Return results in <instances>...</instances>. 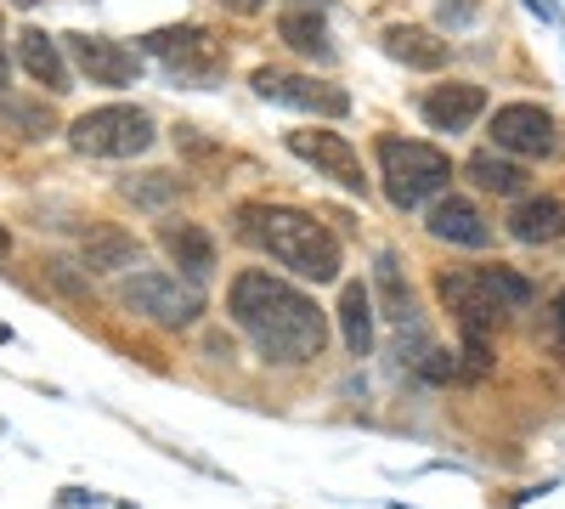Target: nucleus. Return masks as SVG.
Segmentation results:
<instances>
[{"label": "nucleus", "mask_w": 565, "mask_h": 509, "mask_svg": "<svg viewBox=\"0 0 565 509\" xmlns=\"http://www.w3.org/2000/svg\"><path fill=\"white\" fill-rule=\"evenodd\" d=\"M226 317L238 322V329L255 340V351L277 368H306L328 346V311L306 289L271 277L266 266H249V272L232 277Z\"/></svg>", "instance_id": "f257e3e1"}, {"label": "nucleus", "mask_w": 565, "mask_h": 509, "mask_svg": "<svg viewBox=\"0 0 565 509\" xmlns=\"http://www.w3.org/2000/svg\"><path fill=\"white\" fill-rule=\"evenodd\" d=\"M238 238L266 250L277 266H289L306 284H334L340 277V238L306 210L282 204H244L238 210Z\"/></svg>", "instance_id": "f03ea898"}, {"label": "nucleus", "mask_w": 565, "mask_h": 509, "mask_svg": "<svg viewBox=\"0 0 565 509\" xmlns=\"http://www.w3.org/2000/svg\"><path fill=\"white\" fill-rule=\"evenodd\" d=\"M380 176H385V199L396 210H418L424 199L447 193L452 159L436 142H413V136H380Z\"/></svg>", "instance_id": "7ed1b4c3"}, {"label": "nucleus", "mask_w": 565, "mask_h": 509, "mask_svg": "<svg viewBox=\"0 0 565 509\" xmlns=\"http://www.w3.org/2000/svg\"><path fill=\"white\" fill-rule=\"evenodd\" d=\"M153 119L148 108H130V103H108V108H90L68 125V142L85 159H136L153 148Z\"/></svg>", "instance_id": "20e7f679"}, {"label": "nucleus", "mask_w": 565, "mask_h": 509, "mask_svg": "<svg viewBox=\"0 0 565 509\" xmlns=\"http://www.w3.org/2000/svg\"><path fill=\"white\" fill-rule=\"evenodd\" d=\"M119 306L159 322V329H193L199 311H204V295H199V284H181L175 272H125L119 277Z\"/></svg>", "instance_id": "39448f33"}, {"label": "nucleus", "mask_w": 565, "mask_h": 509, "mask_svg": "<svg viewBox=\"0 0 565 509\" xmlns=\"http://www.w3.org/2000/svg\"><path fill=\"white\" fill-rule=\"evenodd\" d=\"M141 52L159 57L170 68V79H193V85H215L226 74V45L204 29V23H175V29H153L141 40Z\"/></svg>", "instance_id": "423d86ee"}, {"label": "nucleus", "mask_w": 565, "mask_h": 509, "mask_svg": "<svg viewBox=\"0 0 565 509\" xmlns=\"http://www.w3.org/2000/svg\"><path fill=\"white\" fill-rule=\"evenodd\" d=\"M436 295H441V306L458 317L463 335H492L498 322L509 317L503 300L492 295V284H487L481 266H447V272L436 277Z\"/></svg>", "instance_id": "0eeeda50"}, {"label": "nucleus", "mask_w": 565, "mask_h": 509, "mask_svg": "<svg viewBox=\"0 0 565 509\" xmlns=\"http://www.w3.org/2000/svg\"><path fill=\"white\" fill-rule=\"evenodd\" d=\"M255 97L300 108V114H322V119H345L351 114V91L311 79V74H289V68H255Z\"/></svg>", "instance_id": "6e6552de"}, {"label": "nucleus", "mask_w": 565, "mask_h": 509, "mask_svg": "<svg viewBox=\"0 0 565 509\" xmlns=\"http://www.w3.org/2000/svg\"><path fill=\"white\" fill-rule=\"evenodd\" d=\"M492 148L509 153V159H548L559 148L554 114L537 108V103H503L492 114Z\"/></svg>", "instance_id": "1a4fd4ad"}, {"label": "nucleus", "mask_w": 565, "mask_h": 509, "mask_svg": "<svg viewBox=\"0 0 565 509\" xmlns=\"http://www.w3.org/2000/svg\"><path fill=\"white\" fill-rule=\"evenodd\" d=\"M282 148H289L295 159H306V165H317L322 176H334L345 193H367L362 159H356V148L345 142L340 130H289V136H282Z\"/></svg>", "instance_id": "9d476101"}, {"label": "nucleus", "mask_w": 565, "mask_h": 509, "mask_svg": "<svg viewBox=\"0 0 565 509\" xmlns=\"http://www.w3.org/2000/svg\"><path fill=\"white\" fill-rule=\"evenodd\" d=\"M68 40V57L79 63V74H90V85H130L141 74V52H130L125 40L114 34H63Z\"/></svg>", "instance_id": "9b49d317"}, {"label": "nucleus", "mask_w": 565, "mask_h": 509, "mask_svg": "<svg viewBox=\"0 0 565 509\" xmlns=\"http://www.w3.org/2000/svg\"><path fill=\"white\" fill-rule=\"evenodd\" d=\"M418 114H424V125H430V130L458 136V130H469V125L487 114V91H481L476 79L436 85V91H424V97H418Z\"/></svg>", "instance_id": "f8f14e48"}, {"label": "nucleus", "mask_w": 565, "mask_h": 509, "mask_svg": "<svg viewBox=\"0 0 565 509\" xmlns=\"http://www.w3.org/2000/svg\"><path fill=\"white\" fill-rule=\"evenodd\" d=\"M424 226H430V238L458 244V250H487V244H492V226H487V215H481L476 204H469V199H458V193H441Z\"/></svg>", "instance_id": "ddd939ff"}, {"label": "nucleus", "mask_w": 565, "mask_h": 509, "mask_svg": "<svg viewBox=\"0 0 565 509\" xmlns=\"http://www.w3.org/2000/svg\"><path fill=\"white\" fill-rule=\"evenodd\" d=\"M159 244L186 272V284H210V272H215V238L204 233L199 221H164L159 226Z\"/></svg>", "instance_id": "4468645a"}, {"label": "nucleus", "mask_w": 565, "mask_h": 509, "mask_svg": "<svg viewBox=\"0 0 565 509\" xmlns=\"http://www.w3.org/2000/svg\"><path fill=\"white\" fill-rule=\"evenodd\" d=\"M79 255H85V272H130V266H141V244L125 233V226H108V221L85 226Z\"/></svg>", "instance_id": "2eb2a0df"}, {"label": "nucleus", "mask_w": 565, "mask_h": 509, "mask_svg": "<svg viewBox=\"0 0 565 509\" xmlns=\"http://www.w3.org/2000/svg\"><path fill=\"white\" fill-rule=\"evenodd\" d=\"M277 34L295 45L300 57H317V63H334V40H328V23H322V7H282L277 12Z\"/></svg>", "instance_id": "dca6fc26"}, {"label": "nucleus", "mask_w": 565, "mask_h": 509, "mask_svg": "<svg viewBox=\"0 0 565 509\" xmlns=\"http://www.w3.org/2000/svg\"><path fill=\"white\" fill-rule=\"evenodd\" d=\"M503 226L514 244H554V238H565V204L559 199H521Z\"/></svg>", "instance_id": "f3484780"}, {"label": "nucleus", "mask_w": 565, "mask_h": 509, "mask_svg": "<svg viewBox=\"0 0 565 509\" xmlns=\"http://www.w3.org/2000/svg\"><path fill=\"white\" fill-rule=\"evenodd\" d=\"M18 63L29 68V79H40L45 91H57V97H63V91H74L68 85V63H63L57 40L45 34V29H23L18 34Z\"/></svg>", "instance_id": "a211bd4d"}, {"label": "nucleus", "mask_w": 565, "mask_h": 509, "mask_svg": "<svg viewBox=\"0 0 565 509\" xmlns=\"http://www.w3.org/2000/svg\"><path fill=\"white\" fill-rule=\"evenodd\" d=\"M385 52L396 57V63H407V68H441L447 63V40L441 34H430V29H418V23H391L385 29Z\"/></svg>", "instance_id": "6ab92c4d"}, {"label": "nucleus", "mask_w": 565, "mask_h": 509, "mask_svg": "<svg viewBox=\"0 0 565 509\" xmlns=\"http://www.w3.org/2000/svg\"><path fill=\"white\" fill-rule=\"evenodd\" d=\"M119 199L136 204V210H148V215H164L175 199H181V176L170 170H141V176H125L119 181Z\"/></svg>", "instance_id": "aec40b11"}, {"label": "nucleus", "mask_w": 565, "mask_h": 509, "mask_svg": "<svg viewBox=\"0 0 565 509\" xmlns=\"http://www.w3.org/2000/svg\"><path fill=\"white\" fill-rule=\"evenodd\" d=\"M0 119H7L23 142H45V136H57V114L45 108V97H18V91H0Z\"/></svg>", "instance_id": "412c9836"}, {"label": "nucleus", "mask_w": 565, "mask_h": 509, "mask_svg": "<svg viewBox=\"0 0 565 509\" xmlns=\"http://www.w3.org/2000/svg\"><path fill=\"white\" fill-rule=\"evenodd\" d=\"M340 335H345V351L351 357H367L373 351V289L345 284V295H340Z\"/></svg>", "instance_id": "4be33fe9"}, {"label": "nucleus", "mask_w": 565, "mask_h": 509, "mask_svg": "<svg viewBox=\"0 0 565 509\" xmlns=\"http://www.w3.org/2000/svg\"><path fill=\"white\" fill-rule=\"evenodd\" d=\"M463 170H469V181H476L481 193H498V199H514V193L526 188V170L514 165L509 153H492V148L487 153H469Z\"/></svg>", "instance_id": "5701e85b"}, {"label": "nucleus", "mask_w": 565, "mask_h": 509, "mask_svg": "<svg viewBox=\"0 0 565 509\" xmlns=\"http://www.w3.org/2000/svg\"><path fill=\"white\" fill-rule=\"evenodd\" d=\"M373 289H380V300H385V317L407 329V322H413V289H407L402 261L391 250H380V261H373Z\"/></svg>", "instance_id": "b1692460"}, {"label": "nucleus", "mask_w": 565, "mask_h": 509, "mask_svg": "<svg viewBox=\"0 0 565 509\" xmlns=\"http://www.w3.org/2000/svg\"><path fill=\"white\" fill-rule=\"evenodd\" d=\"M487 272V284H492V295L503 300V311H526L532 300H537V289H532V277H521V272H509V266H481Z\"/></svg>", "instance_id": "393cba45"}, {"label": "nucleus", "mask_w": 565, "mask_h": 509, "mask_svg": "<svg viewBox=\"0 0 565 509\" xmlns=\"http://www.w3.org/2000/svg\"><path fill=\"white\" fill-rule=\"evenodd\" d=\"M40 272H45V284H52L63 300H74V306H90V277H85L74 261H45Z\"/></svg>", "instance_id": "a878e982"}, {"label": "nucleus", "mask_w": 565, "mask_h": 509, "mask_svg": "<svg viewBox=\"0 0 565 509\" xmlns=\"http://www.w3.org/2000/svg\"><path fill=\"white\" fill-rule=\"evenodd\" d=\"M458 357L452 351H441V346H430V351H424V362H418V374L424 380H430V385H447V380H458Z\"/></svg>", "instance_id": "bb28decb"}, {"label": "nucleus", "mask_w": 565, "mask_h": 509, "mask_svg": "<svg viewBox=\"0 0 565 509\" xmlns=\"http://www.w3.org/2000/svg\"><path fill=\"white\" fill-rule=\"evenodd\" d=\"M57 509H108V498L97 487H63L57 492Z\"/></svg>", "instance_id": "cd10ccee"}, {"label": "nucleus", "mask_w": 565, "mask_h": 509, "mask_svg": "<svg viewBox=\"0 0 565 509\" xmlns=\"http://www.w3.org/2000/svg\"><path fill=\"white\" fill-rule=\"evenodd\" d=\"M548 346L559 351V362H565V289L548 300Z\"/></svg>", "instance_id": "c85d7f7f"}, {"label": "nucleus", "mask_w": 565, "mask_h": 509, "mask_svg": "<svg viewBox=\"0 0 565 509\" xmlns=\"http://www.w3.org/2000/svg\"><path fill=\"white\" fill-rule=\"evenodd\" d=\"M476 18V0H441V23H469Z\"/></svg>", "instance_id": "c756f323"}, {"label": "nucleus", "mask_w": 565, "mask_h": 509, "mask_svg": "<svg viewBox=\"0 0 565 509\" xmlns=\"http://www.w3.org/2000/svg\"><path fill=\"white\" fill-rule=\"evenodd\" d=\"M204 351H210L215 362H232V340H226V335H210V340H204Z\"/></svg>", "instance_id": "7c9ffc66"}, {"label": "nucleus", "mask_w": 565, "mask_h": 509, "mask_svg": "<svg viewBox=\"0 0 565 509\" xmlns=\"http://www.w3.org/2000/svg\"><path fill=\"white\" fill-rule=\"evenodd\" d=\"M221 7H232V12H238V18H255V12L266 7V0H221Z\"/></svg>", "instance_id": "2f4dec72"}, {"label": "nucleus", "mask_w": 565, "mask_h": 509, "mask_svg": "<svg viewBox=\"0 0 565 509\" xmlns=\"http://www.w3.org/2000/svg\"><path fill=\"white\" fill-rule=\"evenodd\" d=\"M7 74H12V63H7V45H0V85H7Z\"/></svg>", "instance_id": "473e14b6"}, {"label": "nucleus", "mask_w": 565, "mask_h": 509, "mask_svg": "<svg viewBox=\"0 0 565 509\" xmlns=\"http://www.w3.org/2000/svg\"><path fill=\"white\" fill-rule=\"evenodd\" d=\"M12 250V233H7V226H0V255H7Z\"/></svg>", "instance_id": "72a5a7b5"}, {"label": "nucleus", "mask_w": 565, "mask_h": 509, "mask_svg": "<svg viewBox=\"0 0 565 509\" xmlns=\"http://www.w3.org/2000/svg\"><path fill=\"white\" fill-rule=\"evenodd\" d=\"M12 7H23V12H29V7H40V0H12Z\"/></svg>", "instance_id": "f704fd0d"}, {"label": "nucleus", "mask_w": 565, "mask_h": 509, "mask_svg": "<svg viewBox=\"0 0 565 509\" xmlns=\"http://www.w3.org/2000/svg\"><path fill=\"white\" fill-rule=\"evenodd\" d=\"M0 436H7V420H0Z\"/></svg>", "instance_id": "c9c22d12"}]
</instances>
